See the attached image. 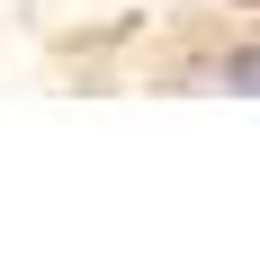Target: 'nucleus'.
<instances>
[{"label": "nucleus", "mask_w": 260, "mask_h": 260, "mask_svg": "<svg viewBox=\"0 0 260 260\" xmlns=\"http://www.w3.org/2000/svg\"><path fill=\"white\" fill-rule=\"evenodd\" d=\"M224 81H234V90H260V54H234V63H224Z\"/></svg>", "instance_id": "1"}]
</instances>
